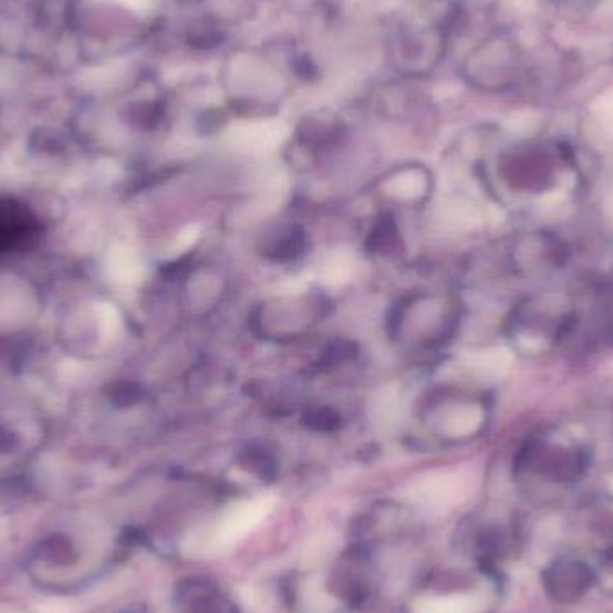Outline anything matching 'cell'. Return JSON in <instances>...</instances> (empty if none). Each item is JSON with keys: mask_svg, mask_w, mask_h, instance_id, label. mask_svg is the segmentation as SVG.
I'll list each match as a JSON object with an SVG mask.
<instances>
[{"mask_svg": "<svg viewBox=\"0 0 613 613\" xmlns=\"http://www.w3.org/2000/svg\"><path fill=\"white\" fill-rule=\"evenodd\" d=\"M41 235L43 225L31 206L16 197H0V257L31 252Z\"/></svg>", "mask_w": 613, "mask_h": 613, "instance_id": "277c9868", "label": "cell"}, {"mask_svg": "<svg viewBox=\"0 0 613 613\" xmlns=\"http://www.w3.org/2000/svg\"><path fill=\"white\" fill-rule=\"evenodd\" d=\"M477 609L470 596H438L420 598L412 603V613H474Z\"/></svg>", "mask_w": 613, "mask_h": 613, "instance_id": "9c48e42d", "label": "cell"}, {"mask_svg": "<svg viewBox=\"0 0 613 613\" xmlns=\"http://www.w3.org/2000/svg\"><path fill=\"white\" fill-rule=\"evenodd\" d=\"M114 2H119L124 8H129V10L133 11H144L151 4V0H114Z\"/></svg>", "mask_w": 613, "mask_h": 613, "instance_id": "30bf717a", "label": "cell"}, {"mask_svg": "<svg viewBox=\"0 0 613 613\" xmlns=\"http://www.w3.org/2000/svg\"><path fill=\"white\" fill-rule=\"evenodd\" d=\"M433 180L422 165H403L382 180L381 191L387 202L404 206L420 205L431 196Z\"/></svg>", "mask_w": 613, "mask_h": 613, "instance_id": "8992f818", "label": "cell"}, {"mask_svg": "<svg viewBox=\"0 0 613 613\" xmlns=\"http://www.w3.org/2000/svg\"><path fill=\"white\" fill-rule=\"evenodd\" d=\"M452 325V305L438 294H412L398 305L392 318V334L412 348H431L445 340Z\"/></svg>", "mask_w": 613, "mask_h": 613, "instance_id": "7a4b0ae2", "label": "cell"}, {"mask_svg": "<svg viewBox=\"0 0 613 613\" xmlns=\"http://www.w3.org/2000/svg\"><path fill=\"white\" fill-rule=\"evenodd\" d=\"M323 296L307 291L266 299L253 312V329L266 340H294L310 332L325 315Z\"/></svg>", "mask_w": 613, "mask_h": 613, "instance_id": "6da1fadb", "label": "cell"}, {"mask_svg": "<svg viewBox=\"0 0 613 613\" xmlns=\"http://www.w3.org/2000/svg\"><path fill=\"white\" fill-rule=\"evenodd\" d=\"M593 574L585 563L562 558L551 563L541 574V585L547 596L557 603H573L590 590Z\"/></svg>", "mask_w": 613, "mask_h": 613, "instance_id": "5b68a950", "label": "cell"}, {"mask_svg": "<svg viewBox=\"0 0 613 613\" xmlns=\"http://www.w3.org/2000/svg\"><path fill=\"white\" fill-rule=\"evenodd\" d=\"M273 508L274 499L269 495L238 502L228 508L214 526L208 527L206 535L194 536L192 540L186 541V546L191 547V554L200 557H216L227 552L250 533L255 532L268 519Z\"/></svg>", "mask_w": 613, "mask_h": 613, "instance_id": "3957f363", "label": "cell"}, {"mask_svg": "<svg viewBox=\"0 0 613 613\" xmlns=\"http://www.w3.org/2000/svg\"><path fill=\"white\" fill-rule=\"evenodd\" d=\"M481 420L483 414L474 404L445 403L427 412V423L445 438H467L480 429Z\"/></svg>", "mask_w": 613, "mask_h": 613, "instance_id": "52a82bcc", "label": "cell"}, {"mask_svg": "<svg viewBox=\"0 0 613 613\" xmlns=\"http://www.w3.org/2000/svg\"><path fill=\"white\" fill-rule=\"evenodd\" d=\"M191 309H206L217 304L219 293L222 294V279L212 271H202L194 274L191 284L187 288Z\"/></svg>", "mask_w": 613, "mask_h": 613, "instance_id": "ba28073f", "label": "cell"}]
</instances>
